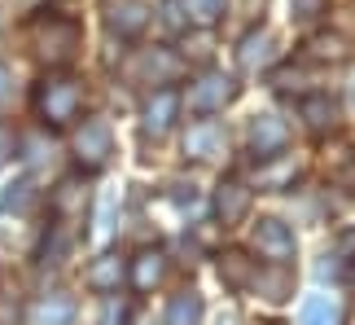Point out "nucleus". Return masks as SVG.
Returning a JSON list of instances; mask_svg holds the SVG:
<instances>
[{
  "instance_id": "f257e3e1",
  "label": "nucleus",
  "mask_w": 355,
  "mask_h": 325,
  "mask_svg": "<svg viewBox=\"0 0 355 325\" xmlns=\"http://www.w3.org/2000/svg\"><path fill=\"white\" fill-rule=\"evenodd\" d=\"M26 35H31V49H35L49 66L75 62L79 40H84L79 22H75V18H62V13H35V18L26 22Z\"/></svg>"
},
{
  "instance_id": "f03ea898",
  "label": "nucleus",
  "mask_w": 355,
  "mask_h": 325,
  "mask_svg": "<svg viewBox=\"0 0 355 325\" xmlns=\"http://www.w3.org/2000/svg\"><path fill=\"white\" fill-rule=\"evenodd\" d=\"M35 110H40V119H44L49 128L75 124L79 110H84V88H79V79H71V75H49L44 84L35 88Z\"/></svg>"
},
{
  "instance_id": "7ed1b4c3",
  "label": "nucleus",
  "mask_w": 355,
  "mask_h": 325,
  "mask_svg": "<svg viewBox=\"0 0 355 325\" xmlns=\"http://www.w3.org/2000/svg\"><path fill=\"white\" fill-rule=\"evenodd\" d=\"M114 154V137H110V124L105 119H88L84 128L75 132V158L84 172H101Z\"/></svg>"
},
{
  "instance_id": "20e7f679",
  "label": "nucleus",
  "mask_w": 355,
  "mask_h": 325,
  "mask_svg": "<svg viewBox=\"0 0 355 325\" xmlns=\"http://www.w3.org/2000/svg\"><path fill=\"white\" fill-rule=\"evenodd\" d=\"M233 97H237L233 75H224V71H207L193 88H189V110H193V115H215V110H224V106L233 101Z\"/></svg>"
},
{
  "instance_id": "39448f33",
  "label": "nucleus",
  "mask_w": 355,
  "mask_h": 325,
  "mask_svg": "<svg viewBox=\"0 0 355 325\" xmlns=\"http://www.w3.org/2000/svg\"><path fill=\"white\" fill-rule=\"evenodd\" d=\"M228 150V132H224V124L220 119H198V124H189V132H184V154L189 158H220Z\"/></svg>"
},
{
  "instance_id": "423d86ee",
  "label": "nucleus",
  "mask_w": 355,
  "mask_h": 325,
  "mask_svg": "<svg viewBox=\"0 0 355 325\" xmlns=\"http://www.w3.org/2000/svg\"><path fill=\"white\" fill-rule=\"evenodd\" d=\"M254 251L263 255L268 264H290L294 260V233H290V224L259 220L254 224Z\"/></svg>"
},
{
  "instance_id": "0eeeda50",
  "label": "nucleus",
  "mask_w": 355,
  "mask_h": 325,
  "mask_svg": "<svg viewBox=\"0 0 355 325\" xmlns=\"http://www.w3.org/2000/svg\"><path fill=\"white\" fill-rule=\"evenodd\" d=\"M285 145H290V128H285V119H277V115H259L254 124H250V150H254L259 162L277 158Z\"/></svg>"
},
{
  "instance_id": "6e6552de",
  "label": "nucleus",
  "mask_w": 355,
  "mask_h": 325,
  "mask_svg": "<svg viewBox=\"0 0 355 325\" xmlns=\"http://www.w3.org/2000/svg\"><path fill=\"white\" fill-rule=\"evenodd\" d=\"M175 110H180V97H175L171 88H158L154 97L145 101V115H141L145 137H167L171 124H175Z\"/></svg>"
},
{
  "instance_id": "1a4fd4ad",
  "label": "nucleus",
  "mask_w": 355,
  "mask_h": 325,
  "mask_svg": "<svg viewBox=\"0 0 355 325\" xmlns=\"http://www.w3.org/2000/svg\"><path fill=\"white\" fill-rule=\"evenodd\" d=\"M250 202H254V194H250V189H245L241 181H224L220 189H215V215H220V224H224V228L241 224V220H245V211H250Z\"/></svg>"
},
{
  "instance_id": "9d476101",
  "label": "nucleus",
  "mask_w": 355,
  "mask_h": 325,
  "mask_svg": "<svg viewBox=\"0 0 355 325\" xmlns=\"http://www.w3.org/2000/svg\"><path fill=\"white\" fill-rule=\"evenodd\" d=\"M105 22H110V31H119L123 40H136L149 26V13L141 0H110L105 5Z\"/></svg>"
},
{
  "instance_id": "9b49d317",
  "label": "nucleus",
  "mask_w": 355,
  "mask_h": 325,
  "mask_svg": "<svg viewBox=\"0 0 355 325\" xmlns=\"http://www.w3.org/2000/svg\"><path fill=\"white\" fill-rule=\"evenodd\" d=\"M123 277H128V260H123V255H114V251L97 255V260H92V268H88V286L97 290V294H114V290L123 286Z\"/></svg>"
},
{
  "instance_id": "f8f14e48",
  "label": "nucleus",
  "mask_w": 355,
  "mask_h": 325,
  "mask_svg": "<svg viewBox=\"0 0 355 325\" xmlns=\"http://www.w3.org/2000/svg\"><path fill=\"white\" fill-rule=\"evenodd\" d=\"M49 207H53L58 220H75V215H84V207H88V185L79 181V176H66V181L53 189Z\"/></svg>"
},
{
  "instance_id": "ddd939ff",
  "label": "nucleus",
  "mask_w": 355,
  "mask_h": 325,
  "mask_svg": "<svg viewBox=\"0 0 355 325\" xmlns=\"http://www.w3.org/2000/svg\"><path fill=\"white\" fill-rule=\"evenodd\" d=\"M277 62V40H272L268 31H250L241 40V49H237V66L241 71H263V66Z\"/></svg>"
},
{
  "instance_id": "4468645a",
  "label": "nucleus",
  "mask_w": 355,
  "mask_h": 325,
  "mask_svg": "<svg viewBox=\"0 0 355 325\" xmlns=\"http://www.w3.org/2000/svg\"><path fill=\"white\" fill-rule=\"evenodd\" d=\"M128 277H132V286L141 290V294H145V290H154L158 281L167 277V255L154 251V247H145V251L132 260V273H128Z\"/></svg>"
},
{
  "instance_id": "2eb2a0df",
  "label": "nucleus",
  "mask_w": 355,
  "mask_h": 325,
  "mask_svg": "<svg viewBox=\"0 0 355 325\" xmlns=\"http://www.w3.org/2000/svg\"><path fill=\"white\" fill-rule=\"evenodd\" d=\"M31 325H75V299L71 294H44V299H35Z\"/></svg>"
},
{
  "instance_id": "dca6fc26",
  "label": "nucleus",
  "mask_w": 355,
  "mask_h": 325,
  "mask_svg": "<svg viewBox=\"0 0 355 325\" xmlns=\"http://www.w3.org/2000/svg\"><path fill=\"white\" fill-rule=\"evenodd\" d=\"M303 119H307V128L316 132V137H324V132L338 128V106L329 97H307L303 101Z\"/></svg>"
},
{
  "instance_id": "f3484780",
  "label": "nucleus",
  "mask_w": 355,
  "mask_h": 325,
  "mask_svg": "<svg viewBox=\"0 0 355 325\" xmlns=\"http://www.w3.org/2000/svg\"><path fill=\"white\" fill-rule=\"evenodd\" d=\"M285 268H290V264H272V273H254V277H250V286H254V290H259V286H263L272 303H281V299H290V294H294V277H290V273H285Z\"/></svg>"
},
{
  "instance_id": "a211bd4d",
  "label": "nucleus",
  "mask_w": 355,
  "mask_h": 325,
  "mask_svg": "<svg viewBox=\"0 0 355 325\" xmlns=\"http://www.w3.org/2000/svg\"><path fill=\"white\" fill-rule=\"evenodd\" d=\"M198 321H202V294L180 290L167 303V325H198Z\"/></svg>"
},
{
  "instance_id": "6ab92c4d",
  "label": "nucleus",
  "mask_w": 355,
  "mask_h": 325,
  "mask_svg": "<svg viewBox=\"0 0 355 325\" xmlns=\"http://www.w3.org/2000/svg\"><path fill=\"white\" fill-rule=\"evenodd\" d=\"M175 71H180V62H175L167 49H149L145 58H141V75H145V79H154V84H167Z\"/></svg>"
},
{
  "instance_id": "aec40b11",
  "label": "nucleus",
  "mask_w": 355,
  "mask_h": 325,
  "mask_svg": "<svg viewBox=\"0 0 355 325\" xmlns=\"http://www.w3.org/2000/svg\"><path fill=\"white\" fill-rule=\"evenodd\" d=\"M220 277H224V281H228L233 290H241V286H250L254 268H250V260H245V255L228 251V255H220Z\"/></svg>"
},
{
  "instance_id": "412c9836",
  "label": "nucleus",
  "mask_w": 355,
  "mask_h": 325,
  "mask_svg": "<svg viewBox=\"0 0 355 325\" xmlns=\"http://www.w3.org/2000/svg\"><path fill=\"white\" fill-rule=\"evenodd\" d=\"M303 325H338V303L329 294H311L303 303Z\"/></svg>"
},
{
  "instance_id": "4be33fe9",
  "label": "nucleus",
  "mask_w": 355,
  "mask_h": 325,
  "mask_svg": "<svg viewBox=\"0 0 355 325\" xmlns=\"http://www.w3.org/2000/svg\"><path fill=\"white\" fill-rule=\"evenodd\" d=\"M180 5L189 9V18H193L198 26H211V22L224 18V5H228V0H180Z\"/></svg>"
},
{
  "instance_id": "5701e85b",
  "label": "nucleus",
  "mask_w": 355,
  "mask_h": 325,
  "mask_svg": "<svg viewBox=\"0 0 355 325\" xmlns=\"http://www.w3.org/2000/svg\"><path fill=\"white\" fill-rule=\"evenodd\" d=\"M35 202V189H31V181H18V185H9V194L0 198V207L5 211H26Z\"/></svg>"
},
{
  "instance_id": "b1692460",
  "label": "nucleus",
  "mask_w": 355,
  "mask_h": 325,
  "mask_svg": "<svg viewBox=\"0 0 355 325\" xmlns=\"http://www.w3.org/2000/svg\"><path fill=\"white\" fill-rule=\"evenodd\" d=\"M307 49H311V58H329V62H343L347 58V49H343V40H338V35H316Z\"/></svg>"
},
{
  "instance_id": "393cba45",
  "label": "nucleus",
  "mask_w": 355,
  "mask_h": 325,
  "mask_svg": "<svg viewBox=\"0 0 355 325\" xmlns=\"http://www.w3.org/2000/svg\"><path fill=\"white\" fill-rule=\"evenodd\" d=\"M290 9H294V18L298 22H316L324 9H329V0H290Z\"/></svg>"
},
{
  "instance_id": "a878e982",
  "label": "nucleus",
  "mask_w": 355,
  "mask_h": 325,
  "mask_svg": "<svg viewBox=\"0 0 355 325\" xmlns=\"http://www.w3.org/2000/svg\"><path fill=\"white\" fill-rule=\"evenodd\" d=\"M13 150H18V137H13V128L9 124H0V167L13 158Z\"/></svg>"
},
{
  "instance_id": "bb28decb",
  "label": "nucleus",
  "mask_w": 355,
  "mask_h": 325,
  "mask_svg": "<svg viewBox=\"0 0 355 325\" xmlns=\"http://www.w3.org/2000/svg\"><path fill=\"white\" fill-rule=\"evenodd\" d=\"M9 101H13V71H9V66H0V115L9 110Z\"/></svg>"
},
{
  "instance_id": "cd10ccee",
  "label": "nucleus",
  "mask_w": 355,
  "mask_h": 325,
  "mask_svg": "<svg viewBox=\"0 0 355 325\" xmlns=\"http://www.w3.org/2000/svg\"><path fill=\"white\" fill-rule=\"evenodd\" d=\"M13 321H18V303L0 299V325H13Z\"/></svg>"
}]
</instances>
